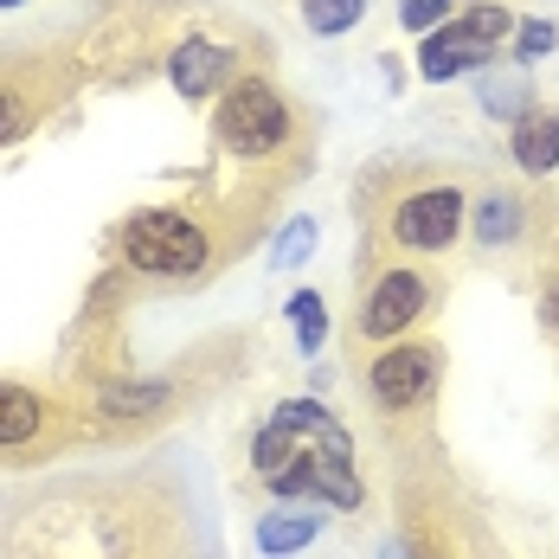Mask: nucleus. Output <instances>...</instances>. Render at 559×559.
Masks as SVG:
<instances>
[{
	"instance_id": "nucleus-1",
	"label": "nucleus",
	"mask_w": 559,
	"mask_h": 559,
	"mask_svg": "<svg viewBox=\"0 0 559 559\" xmlns=\"http://www.w3.org/2000/svg\"><path fill=\"white\" fill-rule=\"evenodd\" d=\"M116 251H122V264H129V271H142V277L193 283V277H206V271H213L219 238H213V225L193 219V213L142 206V213H129V219H122Z\"/></svg>"
},
{
	"instance_id": "nucleus-2",
	"label": "nucleus",
	"mask_w": 559,
	"mask_h": 559,
	"mask_svg": "<svg viewBox=\"0 0 559 559\" xmlns=\"http://www.w3.org/2000/svg\"><path fill=\"white\" fill-rule=\"evenodd\" d=\"M213 135H219L225 155H238V162H271L296 135V110H289V97L271 78H231L219 91Z\"/></svg>"
},
{
	"instance_id": "nucleus-3",
	"label": "nucleus",
	"mask_w": 559,
	"mask_h": 559,
	"mask_svg": "<svg viewBox=\"0 0 559 559\" xmlns=\"http://www.w3.org/2000/svg\"><path fill=\"white\" fill-rule=\"evenodd\" d=\"M444 380V347L438 341H386L373 360H367V373H360V386L373 399V412H386V418H405V412H418L431 392Z\"/></svg>"
},
{
	"instance_id": "nucleus-4",
	"label": "nucleus",
	"mask_w": 559,
	"mask_h": 559,
	"mask_svg": "<svg viewBox=\"0 0 559 559\" xmlns=\"http://www.w3.org/2000/svg\"><path fill=\"white\" fill-rule=\"evenodd\" d=\"M469 219L463 187H412L386 206V245L392 251H450Z\"/></svg>"
},
{
	"instance_id": "nucleus-5",
	"label": "nucleus",
	"mask_w": 559,
	"mask_h": 559,
	"mask_svg": "<svg viewBox=\"0 0 559 559\" xmlns=\"http://www.w3.org/2000/svg\"><path fill=\"white\" fill-rule=\"evenodd\" d=\"M431 316V283L418 277V271H405V264H392L373 277L367 289V302H360V316H354V341H373V347H386L399 341L412 322H425Z\"/></svg>"
},
{
	"instance_id": "nucleus-6",
	"label": "nucleus",
	"mask_w": 559,
	"mask_h": 559,
	"mask_svg": "<svg viewBox=\"0 0 559 559\" xmlns=\"http://www.w3.org/2000/svg\"><path fill=\"white\" fill-rule=\"evenodd\" d=\"M58 444H64V405L20 380H0V456H39Z\"/></svg>"
},
{
	"instance_id": "nucleus-7",
	"label": "nucleus",
	"mask_w": 559,
	"mask_h": 559,
	"mask_svg": "<svg viewBox=\"0 0 559 559\" xmlns=\"http://www.w3.org/2000/svg\"><path fill=\"white\" fill-rule=\"evenodd\" d=\"M231 64H238V52H225L213 39H187V46L174 52L168 78L187 104H206V97H219L225 84H231Z\"/></svg>"
},
{
	"instance_id": "nucleus-8",
	"label": "nucleus",
	"mask_w": 559,
	"mask_h": 559,
	"mask_svg": "<svg viewBox=\"0 0 559 559\" xmlns=\"http://www.w3.org/2000/svg\"><path fill=\"white\" fill-rule=\"evenodd\" d=\"M483 64H489V46H483L463 20L425 33V46H418V78H425V84H450L456 71H483Z\"/></svg>"
},
{
	"instance_id": "nucleus-9",
	"label": "nucleus",
	"mask_w": 559,
	"mask_h": 559,
	"mask_svg": "<svg viewBox=\"0 0 559 559\" xmlns=\"http://www.w3.org/2000/svg\"><path fill=\"white\" fill-rule=\"evenodd\" d=\"M174 405V386L168 380H129V386H104L97 392V412L104 418H129V425H148Z\"/></svg>"
},
{
	"instance_id": "nucleus-10",
	"label": "nucleus",
	"mask_w": 559,
	"mask_h": 559,
	"mask_svg": "<svg viewBox=\"0 0 559 559\" xmlns=\"http://www.w3.org/2000/svg\"><path fill=\"white\" fill-rule=\"evenodd\" d=\"M39 110H46V91H39L26 71H0V148L20 142V135L39 122Z\"/></svg>"
},
{
	"instance_id": "nucleus-11",
	"label": "nucleus",
	"mask_w": 559,
	"mask_h": 559,
	"mask_svg": "<svg viewBox=\"0 0 559 559\" xmlns=\"http://www.w3.org/2000/svg\"><path fill=\"white\" fill-rule=\"evenodd\" d=\"M514 162L527 174L559 168V116L554 110H527L514 122Z\"/></svg>"
},
{
	"instance_id": "nucleus-12",
	"label": "nucleus",
	"mask_w": 559,
	"mask_h": 559,
	"mask_svg": "<svg viewBox=\"0 0 559 559\" xmlns=\"http://www.w3.org/2000/svg\"><path fill=\"white\" fill-rule=\"evenodd\" d=\"M316 534H322V514H309V502H302V514L296 508H277V514L258 521V554L283 559V554H296V547H309Z\"/></svg>"
},
{
	"instance_id": "nucleus-13",
	"label": "nucleus",
	"mask_w": 559,
	"mask_h": 559,
	"mask_svg": "<svg viewBox=\"0 0 559 559\" xmlns=\"http://www.w3.org/2000/svg\"><path fill=\"white\" fill-rule=\"evenodd\" d=\"M521 219H527V200H514V193H489L483 213H476V238L496 251V245H508V238H521Z\"/></svg>"
},
{
	"instance_id": "nucleus-14",
	"label": "nucleus",
	"mask_w": 559,
	"mask_h": 559,
	"mask_svg": "<svg viewBox=\"0 0 559 559\" xmlns=\"http://www.w3.org/2000/svg\"><path fill=\"white\" fill-rule=\"evenodd\" d=\"M360 20H367V0H302V26L322 33V39H335L347 26H360Z\"/></svg>"
},
{
	"instance_id": "nucleus-15",
	"label": "nucleus",
	"mask_w": 559,
	"mask_h": 559,
	"mask_svg": "<svg viewBox=\"0 0 559 559\" xmlns=\"http://www.w3.org/2000/svg\"><path fill=\"white\" fill-rule=\"evenodd\" d=\"M289 329H296V347H302V354L322 347L329 316H322V296H316V289H296V296H289Z\"/></svg>"
},
{
	"instance_id": "nucleus-16",
	"label": "nucleus",
	"mask_w": 559,
	"mask_h": 559,
	"mask_svg": "<svg viewBox=\"0 0 559 559\" xmlns=\"http://www.w3.org/2000/svg\"><path fill=\"white\" fill-rule=\"evenodd\" d=\"M463 26H469V33H476V39L496 52V46L508 39V26H514V20H508L502 0H483V7H469V13H463Z\"/></svg>"
},
{
	"instance_id": "nucleus-17",
	"label": "nucleus",
	"mask_w": 559,
	"mask_h": 559,
	"mask_svg": "<svg viewBox=\"0 0 559 559\" xmlns=\"http://www.w3.org/2000/svg\"><path fill=\"white\" fill-rule=\"evenodd\" d=\"M554 46H559V26H554V20H527V26L514 33V58H527V64H534V58H547Z\"/></svg>"
},
{
	"instance_id": "nucleus-18",
	"label": "nucleus",
	"mask_w": 559,
	"mask_h": 559,
	"mask_svg": "<svg viewBox=\"0 0 559 559\" xmlns=\"http://www.w3.org/2000/svg\"><path fill=\"white\" fill-rule=\"evenodd\" d=\"M521 97H527L521 78H483V104H489V116H521Z\"/></svg>"
},
{
	"instance_id": "nucleus-19",
	"label": "nucleus",
	"mask_w": 559,
	"mask_h": 559,
	"mask_svg": "<svg viewBox=\"0 0 559 559\" xmlns=\"http://www.w3.org/2000/svg\"><path fill=\"white\" fill-rule=\"evenodd\" d=\"M309 245H316V225L296 219V225L277 238V258H271V264H302V251H309Z\"/></svg>"
},
{
	"instance_id": "nucleus-20",
	"label": "nucleus",
	"mask_w": 559,
	"mask_h": 559,
	"mask_svg": "<svg viewBox=\"0 0 559 559\" xmlns=\"http://www.w3.org/2000/svg\"><path fill=\"white\" fill-rule=\"evenodd\" d=\"M450 0H399V20L405 26H431V20H444Z\"/></svg>"
},
{
	"instance_id": "nucleus-21",
	"label": "nucleus",
	"mask_w": 559,
	"mask_h": 559,
	"mask_svg": "<svg viewBox=\"0 0 559 559\" xmlns=\"http://www.w3.org/2000/svg\"><path fill=\"white\" fill-rule=\"evenodd\" d=\"M0 7H20V0H0Z\"/></svg>"
},
{
	"instance_id": "nucleus-22",
	"label": "nucleus",
	"mask_w": 559,
	"mask_h": 559,
	"mask_svg": "<svg viewBox=\"0 0 559 559\" xmlns=\"http://www.w3.org/2000/svg\"><path fill=\"white\" fill-rule=\"evenodd\" d=\"M122 559H142V554H122Z\"/></svg>"
}]
</instances>
